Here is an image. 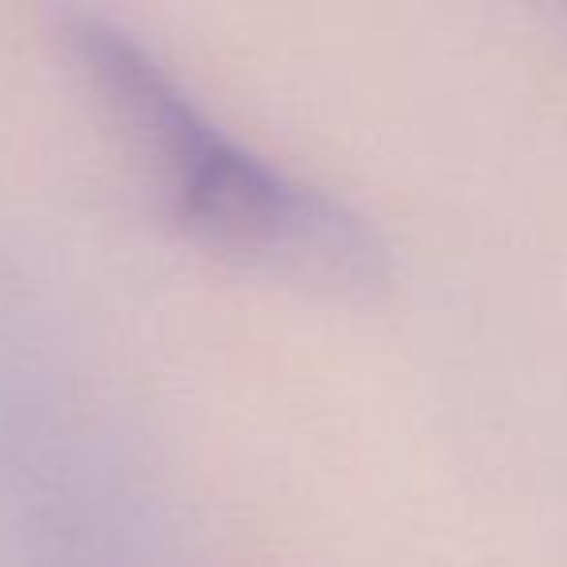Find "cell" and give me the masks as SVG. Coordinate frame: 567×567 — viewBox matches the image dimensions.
<instances>
[{"instance_id": "obj_1", "label": "cell", "mask_w": 567, "mask_h": 567, "mask_svg": "<svg viewBox=\"0 0 567 567\" xmlns=\"http://www.w3.org/2000/svg\"><path fill=\"white\" fill-rule=\"evenodd\" d=\"M71 48L190 241L331 288H373L385 276V245L362 214L229 133L125 28L79 17Z\"/></svg>"}]
</instances>
